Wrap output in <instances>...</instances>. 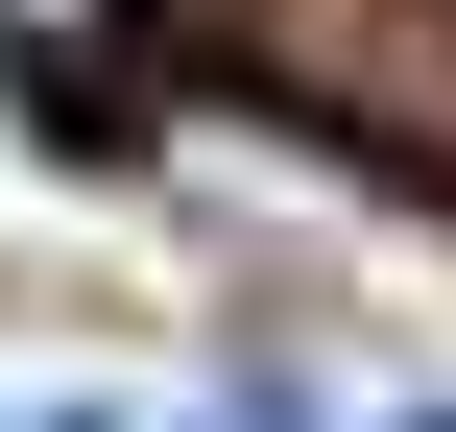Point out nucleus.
I'll return each instance as SVG.
<instances>
[{
  "mask_svg": "<svg viewBox=\"0 0 456 432\" xmlns=\"http://www.w3.org/2000/svg\"><path fill=\"white\" fill-rule=\"evenodd\" d=\"M0 48H24V96H96L144 48V0H0Z\"/></svg>",
  "mask_w": 456,
  "mask_h": 432,
  "instance_id": "nucleus-1",
  "label": "nucleus"
},
{
  "mask_svg": "<svg viewBox=\"0 0 456 432\" xmlns=\"http://www.w3.org/2000/svg\"><path fill=\"white\" fill-rule=\"evenodd\" d=\"M192 432H313V385H216V409H192Z\"/></svg>",
  "mask_w": 456,
  "mask_h": 432,
  "instance_id": "nucleus-2",
  "label": "nucleus"
},
{
  "mask_svg": "<svg viewBox=\"0 0 456 432\" xmlns=\"http://www.w3.org/2000/svg\"><path fill=\"white\" fill-rule=\"evenodd\" d=\"M385 432H456V409H385Z\"/></svg>",
  "mask_w": 456,
  "mask_h": 432,
  "instance_id": "nucleus-3",
  "label": "nucleus"
}]
</instances>
